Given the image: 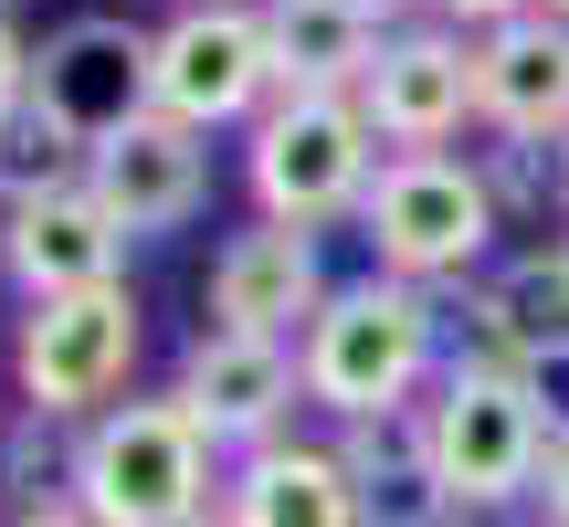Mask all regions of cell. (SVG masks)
Here are the masks:
<instances>
[{"label": "cell", "instance_id": "ac0fdd59", "mask_svg": "<svg viewBox=\"0 0 569 527\" xmlns=\"http://www.w3.org/2000/svg\"><path fill=\"white\" fill-rule=\"evenodd\" d=\"M338 454H348V475H359V527H465V507L443 496L411 411L401 422H348Z\"/></svg>", "mask_w": 569, "mask_h": 527}, {"label": "cell", "instance_id": "4316f807", "mask_svg": "<svg viewBox=\"0 0 569 527\" xmlns=\"http://www.w3.org/2000/svg\"><path fill=\"white\" fill-rule=\"evenodd\" d=\"M21 11H32V0H0V21H21Z\"/></svg>", "mask_w": 569, "mask_h": 527}, {"label": "cell", "instance_id": "5b68a950", "mask_svg": "<svg viewBox=\"0 0 569 527\" xmlns=\"http://www.w3.org/2000/svg\"><path fill=\"white\" fill-rule=\"evenodd\" d=\"M148 317L127 285H84V296H42L11 317V390L42 422H96L106 401L138 390Z\"/></svg>", "mask_w": 569, "mask_h": 527}, {"label": "cell", "instance_id": "e0dca14e", "mask_svg": "<svg viewBox=\"0 0 569 527\" xmlns=\"http://www.w3.org/2000/svg\"><path fill=\"white\" fill-rule=\"evenodd\" d=\"M264 42L284 84H327V96H359L369 63L390 42L380 0H264Z\"/></svg>", "mask_w": 569, "mask_h": 527}, {"label": "cell", "instance_id": "7a4b0ae2", "mask_svg": "<svg viewBox=\"0 0 569 527\" xmlns=\"http://www.w3.org/2000/svg\"><path fill=\"white\" fill-rule=\"evenodd\" d=\"M96 527H180L222 507V454L180 411V390H127L96 422H74V475H63Z\"/></svg>", "mask_w": 569, "mask_h": 527}, {"label": "cell", "instance_id": "30bf717a", "mask_svg": "<svg viewBox=\"0 0 569 527\" xmlns=\"http://www.w3.org/2000/svg\"><path fill=\"white\" fill-rule=\"evenodd\" d=\"M359 106H369L390 159L401 148H453L475 127V32H453V21H390Z\"/></svg>", "mask_w": 569, "mask_h": 527}, {"label": "cell", "instance_id": "ffe728a7", "mask_svg": "<svg viewBox=\"0 0 569 527\" xmlns=\"http://www.w3.org/2000/svg\"><path fill=\"white\" fill-rule=\"evenodd\" d=\"M0 475H11V507L63 496V475H74V422H42V411H21V422L0 432Z\"/></svg>", "mask_w": 569, "mask_h": 527}, {"label": "cell", "instance_id": "603a6c76", "mask_svg": "<svg viewBox=\"0 0 569 527\" xmlns=\"http://www.w3.org/2000/svg\"><path fill=\"white\" fill-rule=\"evenodd\" d=\"M517 11H538V0H422V21H453V32H496Z\"/></svg>", "mask_w": 569, "mask_h": 527}, {"label": "cell", "instance_id": "9a60e30c", "mask_svg": "<svg viewBox=\"0 0 569 527\" xmlns=\"http://www.w3.org/2000/svg\"><path fill=\"white\" fill-rule=\"evenodd\" d=\"M0 275L21 285V306L84 296V285H127V232L106 222L96 190H42V201L0 211Z\"/></svg>", "mask_w": 569, "mask_h": 527}, {"label": "cell", "instance_id": "8992f818", "mask_svg": "<svg viewBox=\"0 0 569 527\" xmlns=\"http://www.w3.org/2000/svg\"><path fill=\"white\" fill-rule=\"evenodd\" d=\"M422 454L432 475H443V496L465 517L486 507H517V496H538V454H549V422H538L528 380L517 369H486V359H443V380L422 390Z\"/></svg>", "mask_w": 569, "mask_h": 527}, {"label": "cell", "instance_id": "2e32d148", "mask_svg": "<svg viewBox=\"0 0 569 527\" xmlns=\"http://www.w3.org/2000/svg\"><path fill=\"white\" fill-rule=\"evenodd\" d=\"M222 517L232 527H359V475H348L338 444L274 432V444L222 465Z\"/></svg>", "mask_w": 569, "mask_h": 527}, {"label": "cell", "instance_id": "1f68e13d", "mask_svg": "<svg viewBox=\"0 0 569 527\" xmlns=\"http://www.w3.org/2000/svg\"><path fill=\"white\" fill-rule=\"evenodd\" d=\"M538 527H549V517H538Z\"/></svg>", "mask_w": 569, "mask_h": 527}, {"label": "cell", "instance_id": "cb8c5ba5", "mask_svg": "<svg viewBox=\"0 0 569 527\" xmlns=\"http://www.w3.org/2000/svg\"><path fill=\"white\" fill-rule=\"evenodd\" d=\"M538 517L569 527V432H549V454H538Z\"/></svg>", "mask_w": 569, "mask_h": 527}, {"label": "cell", "instance_id": "d4e9b609", "mask_svg": "<svg viewBox=\"0 0 569 527\" xmlns=\"http://www.w3.org/2000/svg\"><path fill=\"white\" fill-rule=\"evenodd\" d=\"M0 527H96V517H84L74 496H32V507H11Z\"/></svg>", "mask_w": 569, "mask_h": 527}, {"label": "cell", "instance_id": "52a82bcc", "mask_svg": "<svg viewBox=\"0 0 569 527\" xmlns=\"http://www.w3.org/2000/svg\"><path fill=\"white\" fill-rule=\"evenodd\" d=\"M32 106L96 159L117 127H138L159 106V32L127 11H74L32 42Z\"/></svg>", "mask_w": 569, "mask_h": 527}, {"label": "cell", "instance_id": "3957f363", "mask_svg": "<svg viewBox=\"0 0 569 527\" xmlns=\"http://www.w3.org/2000/svg\"><path fill=\"white\" fill-rule=\"evenodd\" d=\"M369 180H380V127H369L359 96H327V84H284L264 117L243 127V190L253 222H359Z\"/></svg>", "mask_w": 569, "mask_h": 527}, {"label": "cell", "instance_id": "83f0119b", "mask_svg": "<svg viewBox=\"0 0 569 527\" xmlns=\"http://www.w3.org/2000/svg\"><path fill=\"white\" fill-rule=\"evenodd\" d=\"M559 190H569V138H559Z\"/></svg>", "mask_w": 569, "mask_h": 527}, {"label": "cell", "instance_id": "5bb4252c", "mask_svg": "<svg viewBox=\"0 0 569 527\" xmlns=\"http://www.w3.org/2000/svg\"><path fill=\"white\" fill-rule=\"evenodd\" d=\"M475 127H496L507 148L569 138V21L559 11H517L496 32H475Z\"/></svg>", "mask_w": 569, "mask_h": 527}, {"label": "cell", "instance_id": "44dd1931", "mask_svg": "<svg viewBox=\"0 0 569 527\" xmlns=\"http://www.w3.org/2000/svg\"><path fill=\"white\" fill-rule=\"evenodd\" d=\"M517 380H528L538 422H549V432H569V348H549V359H528V369H517Z\"/></svg>", "mask_w": 569, "mask_h": 527}, {"label": "cell", "instance_id": "ba28073f", "mask_svg": "<svg viewBox=\"0 0 569 527\" xmlns=\"http://www.w3.org/2000/svg\"><path fill=\"white\" fill-rule=\"evenodd\" d=\"M284 96L264 0H180V21H159V117L180 127H253Z\"/></svg>", "mask_w": 569, "mask_h": 527}, {"label": "cell", "instance_id": "7c38bea8", "mask_svg": "<svg viewBox=\"0 0 569 527\" xmlns=\"http://www.w3.org/2000/svg\"><path fill=\"white\" fill-rule=\"evenodd\" d=\"M465 306H443V338L453 359H486V369H528L569 348V243H528L507 264H486L475 285H453Z\"/></svg>", "mask_w": 569, "mask_h": 527}, {"label": "cell", "instance_id": "4fadbf2b", "mask_svg": "<svg viewBox=\"0 0 569 527\" xmlns=\"http://www.w3.org/2000/svg\"><path fill=\"white\" fill-rule=\"evenodd\" d=\"M317 306H327V264L317 232L296 222H243L201 275V327H232V338H306Z\"/></svg>", "mask_w": 569, "mask_h": 527}, {"label": "cell", "instance_id": "6da1fadb", "mask_svg": "<svg viewBox=\"0 0 569 527\" xmlns=\"http://www.w3.org/2000/svg\"><path fill=\"white\" fill-rule=\"evenodd\" d=\"M453 338H443V296L432 285H401V275H348L327 285V306L306 317L296 338V369H306V401L327 411V422H401V411H422V390L443 380Z\"/></svg>", "mask_w": 569, "mask_h": 527}, {"label": "cell", "instance_id": "8fae6325", "mask_svg": "<svg viewBox=\"0 0 569 527\" xmlns=\"http://www.w3.org/2000/svg\"><path fill=\"white\" fill-rule=\"evenodd\" d=\"M84 190L106 201V222H117L127 243L190 232V222H201V201H211V138L148 106L138 127H117V138L84 159Z\"/></svg>", "mask_w": 569, "mask_h": 527}, {"label": "cell", "instance_id": "4dcf8cb0", "mask_svg": "<svg viewBox=\"0 0 569 527\" xmlns=\"http://www.w3.org/2000/svg\"><path fill=\"white\" fill-rule=\"evenodd\" d=\"M559 243H569V232H559Z\"/></svg>", "mask_w": 569, "mask_h": 527}, {"label": "cell", "instance_id": "7402d4cb", "mask_svg": "<svg viewBox=\"0 0 569 527\" xmlns=\"http://www.w3.org/2000/svg\"><path fill=\"white\" fill-rule=\"evenodd\" d=\"M32 106V42H21V21H0V117H21Z\"/></svg>", "mask_w": 569, "mask_h": 527}, {"label": "cell", "instance_id": "9c48e42d", "mask_svg": "<svg viewBox=\"0 0 569 527\" xmlns=\"http://www.w3.org/2000/svg\"><path fill=\"white\" fill-rule=\"evenodd\" d=\"M169 390H180V411L211 432V454H253L274 444V432H296L306 411V369H296V338H232V327H201V338L180 348V369H169Z\"/></svg>", "mask_w": 569, "mask_h": 527}, {"label": "cell", "instance_id": "484cf974", "mask_svg": "<svg viewBox=\"0 0 569 527\" xmlns=\"http://www.w3.org/2000/svg\"><path fill=\"white\" fill-rule=\"evenodd\" d=\"M180 527H232V517H222V507H201V517H180Z\"/></svg>", "mask_w": 569, "mask_h": 527}, {"label": "cell", "instance_id": "f546056e", "mask_svg": "<svg viewBox=\"0 0 569 527\" xmlns=\"http://www.w3.org/2000/svg\"><path fill=\"white\" fill-rule=\"evenodd\" d=\"M380 11H390V21H401V0H380Z\"/></svg>", "mask_w": 569, "mask_h": 527}, {"label": "cell", "instance_id": "d6986e66", "mask_svg": "<svg viewBox=\"0 0 569 527\" xmlns=\"http://www.w3.org/2000/svg\"><path fill=\"white\" fill-rule=\"evenodd\" d=\"M84 180V148L63 138L42 106H21V117H0V211L42 201V190H74Z\"/></svg>", "mask_w": 569, "mask_h": 527}, {"label": "cell", "instance_id": "f1b7e54d", "mask_svg": "<svg viewBox=\"0 0 569 527\" xmlns=\"http://www.w3.org/2000/svg\"><path fill=\"white\" fill-rule=\"evenodd\" d=\"M538 11H559V21H569V0H538Z\"/></svg>", "mask_w": 569, "mask_h": 527}, {"label": "cell", "instance_id": "277c9868", "mask_svg": "<svg viewBox=\"0 0 569 527\" xmlns=\"http://www.w3.org/2000/svg\"><path fill=\"white\" fill-rule=\"evenodd\" d=\"M359 232H369V264H380V275L453 296V285L486 275L507 211H496L486 159H453V148H401V159H380V180H369Z\"/></svg>", "mask_w": 569, "mask_h": 527}]
</instances>
